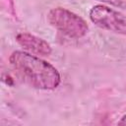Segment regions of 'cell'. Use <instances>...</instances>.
Masks as SVG:
<instances>
[{
  "mask_svg": "<svg viewBox=\"0 0 126 126\" xmlns=\"http://www.w3.org/2000/svg\"><path fill=\"white\" fill-rule=\"evenodd\" d=\"M9 62L18 74L31 87L38 90H54L61 83L58 70L45 60L29 52L16 50Z\"/></svg>",
  "mask_w": 126,
  "mask_h": 126,
  "instance_id": "6da1fadb",
  "label": "cell"
},
{
  "mask_svg": "<svg viewBox=\"0 0 126 126\" xmlns=\"http://www.w3.org/2000/svg\"><path fill=\"white\" fill-rule=\"evenodd\" d=\"M47 21L56 30L73 38L83 37L89 31L83 18L62 7L51 9L47 14Z\"/></svg>",
  "mask_w": 126,
  "mask_h": 126,
  "instance_id": "7a4b0ae2",
  "label": "cell"
},
{
  "mask_svg": "<svg viewBox=\"0 0 126 126\" xmlns=\"http://www.w3.org/2000/svg\"><path fill=\"white\" fill-rule=\"evenodd\" d=\"M91 21L100 29L126 35V16L104 5L94 6L89 13Z\"/></svg>",
  "mask_w": 126,
  "mask_h": 126,
  "instance_id": "3957f363",
  "label": "cell"
},
{
  "mask_svg": "<svg viewBox=\"0 0 126 126\" xmlns=\"http://www.w3.org/2000/svg\"><path fill=\"white\" fill-rule=\"evenodd\" d=\"M17 42L29 52L39 56H48L51 54V46L44 39L35 36L30 32H20L16 35Z\"/></svg>",
  "mask_w": 126,
  "mask_h": 126,
  "instance_id": "277c9868",
  "label": "cell"
},
{
  "mask_svg": "<svg viewBox=\"0 0 126 126\" xmlns=\"http://www.w3.org/2000/svg\"><path fill=\"white\" fill-rule=\"evenodd\" d=\"M98 1L108 3V4H111V5H114V6H118V7H122L124 5L122 0H98Z\"/></svg>",
  "mask_w": 126,
  "mask_h": 126,
  "instance_id": "5b68a950",
  "label": "cell"
},
{
  "mask_svg": "<svg viewBox=\"0 0 126 126\" xmlns=\"http://www.w3.org/2000/svg\"><path fill=\"white\" fill-rule=\"evenodd\" d=\"M117 124H118V125H126V114L122 116V118L118 121Z\"/></svg>",
  "mask_w": 126,
  "mask_h": 126,
  "instance_id": "8992f818",
  "label": "cell"
}]
</instances>
